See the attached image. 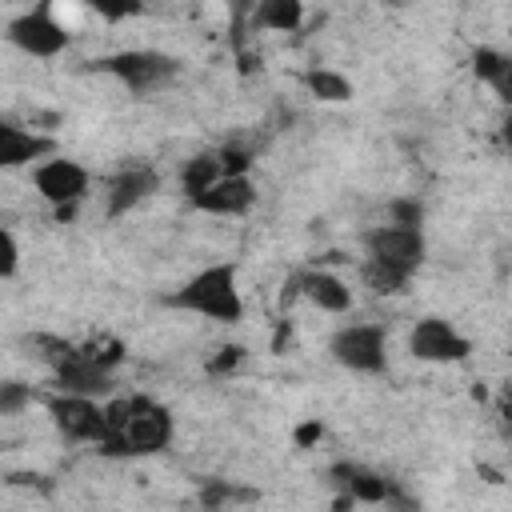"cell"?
I'll list each match as a JSON object with an SVG mask.
<instances>
[{"instance_id": "3", "label": "cell", "mask_w": 512, "mask_h": 512, "mask_svg": "<svg viewBox=\"0 0 512 512\" xmlns=\"http://www.w3.org/2000/svg\"><path fill=\"white\" fill-rule=\"evenodd\" d=\"M48 416L60 428L64 440H92V444H100L108 436V408H100L96 396L60 392V396L48 400Z\"/></svg>"}, {"instance_id": "27", "label": "cell", "mask_w": 512, "mask_h": 512, "mask_svg": "<svg viewBox=\"0 0 512 512\" xmlns=\"http://www.w3.org/2000/svg\"><path fill=\"white\" fill-rule=\"evenodd\" d=\"M240 360H244V348H240V344L216 348V356L208 360V376H224V372H232V368H236Z\"/></svg>"}, {"instance_id": "30", "label": "cell", "mask_w": 512, "mask_h": 512, "mask_svg": "<svg viewBox=\"0 0 512 512\" xmlns=\"http://www.w3.org/2000/svg\"><path fill=\"white\" fill-rule=\"evenodd\" d=\"M320 436H324V428H320V420H308V424H300V428H296V444H300V448H308V444H316Z\"/></svg>"}, {"instance_id": "25", "label": "cell", "mask_w": 512, "mask_h": 512, "mask_svg": "<svg viewBox=\"0 0 512 512\" xmlns=\"http://www.w3.org/2000/svg\"><path fill=\"white\" fill-rule=\"evenodd\" d=\"M24 404H32V388L20 380H4L0 384V416H16Z\"/></svg>"}, {"instance_id": "26", "label": "cell", "mask_w": 512, "mask_h": 512, "mask_svg": "<svg viewBox=\"0 0 512 512\" xmlns=\"http://www.w3.org/2000/svg\"><path fill=\"white\" fill-rule=\"evenodd\" d=\"M220 164H224V176H248V164H252V152L248 148H220Z\"/></svg>"}, {"instance_id": "29", "label": "cell", "mask_w": 512, "mask_h": 512, "mask_svg": "<svg viewBox=\"0 0 512 512\" xmlns=\"http://www.w3.org/2000/svg\"><path fill=\"white\" fill-rule=\"evenodd\" d=\"M492 88H496V96L512 108V56H508V64H504V72L496 76V84H492Z\"/></svg>"}, {"instance_id": "7", "label": "cell", "mask_w": 512, "mask_h": 512, "mask_svg": "<svg viewBox=\"0 0 512 512\" xmlns=\"http://www.w3.org/2000/svg\"><path fill=\"white\" fill-rule=\"evenodd\" d=\"M328 476L344 488V496H352L356 504H384V508H412L408 496L396 492V480L364 468V464H352V460H340L328 468Z\"/></svg>"}, {"instance_id": "17", "label": "cell", "mask_w": 512, "mask_h": 512, "mask_svg": "<svg viewBox=\"0 0 512 512\" xmlns=\"http://www.w3.org/2000/svg\"><path fill=\"white\" fill-rule=\"evenodd\" d=\"M300 20H304V0H256V16H252L256 28L296 32Z\"/></svg>"}, {"instance_id": "10", "label": "cell", "mask_w": 512, "mask_h": 512, "mask_svg": "<svg viewBox=\"0 0 512 512\" xmlns=\"http://www.w3.org/2000/svg\"><path fill=\"white\" fill-rule=\"evenodd\" d=\"M32 184H36V192H40L52 208L80 204V200H84V192H88V168H84V164H76V160L52 156V160H44V164L32 172Z\"/></svg>"}, {"instance_id": "19", "label": "cell", "mask_w": 512, "mask_h": 512, "mask_svg": "<svg viewBox=\"0 0 512 512\" xmlns=\"http://www.w3.org/2000/svg\"><path fill=\"white\" fill-rule=\"evenodd\" d=\"M364 284L372 288V292H380V296H392V292H404V284H408V272H400V268H388V264H380V260H364Z\"/></svg>"}, {"instance_id": "28", "label": "cell", "mask_w": 512, "mask_h": 512, "mask_svg": "<svg viewBox=\"0 0 512 512\" xmlns=\"http://www.w3.org/2000/svg\"><path fill=\"white\" fill-rule=\"evenodd\" d=\"M0 244H4L0 276H4V280H12V276H16V260H20V248H16V236H12V228H4V232H0Z\"/></svg>"}, {"instance_id": "5", "label": "cell", "mask_w": 512, "mask_h": 512, "mask_svg": "<svg viewBox=\"0 0 512 512\" xmlns=\"http://www.w3.org/2000/svg\"><path fill=\"white\" fill-rule=\"evenodd\" d=\"M364 248H368V260H380L388 268H400V272H416L420 260H424V236L420 228H400V224H380L364 236Z\"/></svg>"}, {"instance_id": "24", "label": "cell", "mask_w": 512, "mask_h": 512, "mask_svg": "<svg viewBox=\"0 0 512 512\" xmlns=\"http://www.w3.org/2000/svg\"><path fill=\"white\" fill-rule=\"evenodd\" d=\"M504 64H508V56L496 52V48H476V52H472V72H476L484 84H496V76L504 72Z\"/></svg>"}, {"instance_id": "9", "label": "cell", "mask_w": 512, "mask_h": 512, "mask_svg": "<svg viewBox=\"0 0 512 512\" xmlns=\"http://www.w3.org/2000/svg\"><path fill=\"white\" fill-rule=\"evenodd\" d=\"M408 348H412L416 360H432V364H456V360H468V352H472L468 336H460V332H456L448 320H440V316H424V320L412 328Z\"/></svg>"}, {"instance_id": "8", "label": "cell", "mask_w": 512, "mask_h": 512, "mask_svg": "<svg viewBox=\"0 0 512 512\" xmlns=\"http://www.w3.org/2000/svg\"><path fill=\"white\" fill-rule=\"evenodd\" d=\"M136 412L124 428V444L128 456H148V452H164L172 444V412L148 396H132Z\"/></svg>"}, {"instance_id": "32", "label": "cell", "mask_w": 512, "mask_h": 512, "mask_svg": "<svg viewBox=\"0 0 512 512\" xmlns=\"http://www.w3.org/2000/svg\"><path fill=\"white\" fill-rule=\"evenodd\" d=\"M388 4H404V0H388Z\"/></svg>"}, {"instance_id": "4", "label": "cell", "mask_w": 512, "mask_h": 512, "mask_svg": "<svg viewBox=\"0 0 512 512\" xmlns=\"http://www.w3.org/2000/svg\"><path fill=\"white\" fill-rule=\"evenodd\" d=\"M8 40L28 56H56L68 48V28L56 20L52 0H40L32 12H24L8 24Z\"/></svg>"}, {"instance_id": "12", "label": "cell", "mask_w": 512, "mask_h": 512, "mask_svg": "<svg viewBox=\"0 0 512 512\" xmlns=\"http://www.w3.org/2000/svg\"><path fill=\"white\" fill-rule=\"evenodd\" d=\"M156 192V172L148 164H128L116 172V180L108 184V216H124L136 204H144Z\"/></svg>"}, {"instance_id": "1", "label": "cell", "mask_w": 512, "mask_h": 512, "mask_svg": "<svg viewBox=\"0 0 512 512\" xmlns=\"http://www.w3.org/2000/svg\"><path fill=\"white\" fill-rule=\"evenodd\" d=\"M168 304L184 308V312H200L216 324H236L244 316V300L236 288V264H212V268L196 272L184 288H176L168 296Z\"/></svg>"}, {"instance_id": "16", "label": "cell", "mask_w": 512, "mask_h": 512, "mask_svg": "<svg viewBox=\"0 0 512 512\" xmlns=\"http://www.w3.org/2000/svg\"><path fill=\"white\" fill-rule=\"evenodd\" d=\"M220 176H224L220 152H200V156L184 160V168H180V192H184L188 200H196V196H200V192H208Z\"/></svg>"}, {"instance_id": "22", "label": "cell", "mask_w": 512, "mask_h": 512, "mask_svg": "<svg viewBox=\"0 0 512 512\" xmlns=\"http://www.w3.org/2000/svg\"><path fill=\"white\" fill-rule=\"evenodd\" d=\"M84 4H88L100 20H108V24H120V20L144 12V0H84Z\"/></svg>"}, {"instance_id": "2", "label": "cell", "mask_w": 512, "mask_h": 512, "mask_svg": "<svg viewBox=\"0 0 512 512\" xmlns=\"http://www.w3.org/2000/svg\"><path fill=\"white\" fill-rule=\"evenodd\" d=\"M92 68H100V72L116 76V80H120L128 92H136V96H144V92H156V88L172 84V80H176V72H180V64H176L172 56H164V52H144V48L104 56V60H96Z\"/></svg>"}, {"instance_id": "23", "label": "cell", "mask_w": 512, "mask_h": 512, "mask_svg": "<svg viewBox=\"0 0 512 512\" xmlns=\"http://www.w3.org/2000/svg\"><path fill=\"white\" fill-rule=\"evenodd\" d=\"M424 220V204L416 196H396L388 200V224H400V228H420Z\"/></svg>"}, {"instance_id": "21", "label": "cell", "mask_w": 512, "mask_h": 512, "mask_svg": "<svg viewBox=\"0 0 512 512\" xmlns=\"http://www.w3.org/2000/svg\"><path fill=\"white\" fill-rule=\"evenodd\" d=\"M84 356L112 372V368L124 360V344H120L116 336H96V340H88V344H84Z\"/></svg>"}, {"instance_id": "11", "label": "cell", "mask_w": 512, "mask_h": 512, "mask_svg": "<svg viewBox=\"0 0 512 512\" xmlns=\"http://www.w3.org/2000/svg\"><path fill=\"white\" fill-rule=\"evenodd\" d=\"M252 200H256V188L248 176H220L208 192H200L192 200V208L212 212V216H240L252 208Z\"/></svg>"}, {"instance_id": "6", "label": "cell", "mask_w": 512, "mask_h": 512, "mask_svg": "<svg viewBox=\"0 0 512 512\" xmlns=\"http://www.w3.org/2000/svg\"><path fill=\"white\" fill-rule=\"evenodd\" d=\"M328 348L336 364L352 372H384V328L380 324H344Z\"/></svg>"}, {"instance_id": "18", "label": "cell", "mask_w": 512, "mask_h": 512, "mask_svg": "<svg viewBox=\"0 0 512 512\" xmlns=\"http://www.w3.org/2000/svg\"><path fill=\"white\" fill-rule=\"evenodd\" d=\"M304 88H308L316 100H324V104H344V100H352V80L340 76V72H332V68H312V72H304Z\"/></svg>"}, {"instance_id": "14", "label": "cell", "mask_w": 512, "mask_h": 512, "mask_svg": "<svg viewBox=\"0 0 512 512\" xmlns=\"http://www.w3.org/2000/svg\"><path fill=\"white\" fill-rule=\"evenodd\" d=\"M48 152H56L52 136H36V132L20 128L12 120L0 124V164L4 168H24V164H32V160H40Z\"/></svg>"}, {"instance_id": "15", "label": "cell", "mask_w": 512, "mask_h": 512, "mask_svg": "<svg viewBox=\"0 0 512 512\" xmlns=\"http://www.w3.org/2000/svg\"><path fill=\"white\" fill-rule=\"evenodd\" d=\"M296 280H300V296H308L320 312H336L340 316V312L352 308V288L340 276H332L328 268H308Z\"/></svg>"}, {"instance_id": "20", "label": "cell", "mask_w": 512, "mask_h": 512, "mask_svg": "<svg viewBox=\"0 0 512 512\" xmlns=\"http://www.w3.org/2000/svg\"><path fill=\"white\" fill-rule=\"evenodd\" d=\"M252 500H256V492H252V488H236V484H228V480H204V488H200V504H204V508L252 504Z\"/></svg>"}, {"instance_id": "13", "label": "cell", "mask_w": 512, "mask_h": 512, "mask_svg": "<svg viewBox=\"0 0 512 512\" xmlns=\"http://www.w3.org/2000/svg\"><path fill=\"white\" fill-rule=\"evenodd\" d=\"M52 372H56V388L60 392H76V396H104V392H112V372L100 368L96 360H88L84 348L72 360H64L60 368H52Z\"/></svg>"}, {"instance_id": "31", "label": "cell", "mask_w": 512, "mask_h": 512, "mask_svg": "<svg viewBox=\"0 0 512 512\" xmlns=\"http://www.w3.org/2000/svg\"><path fill=\"white\" fill-rule=\"evenodd\" d=\"M500 140H504V148L512 152V112L504 116V124H500Z\"/></svg>"}]
</instances>
